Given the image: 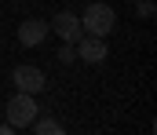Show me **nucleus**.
I'll return each mask as SVG.
<instances>
[{"label":"nucleus","instance_id":"9","mask_svg":"<svg viewBox=\"0 0 157 135\" xmlns=\"http://www.w3.org/2000/svg\"><path fill=\"white\" fill-rule=\"evenodd\" d=\"M73 55H77V47H73V44H66L62 51H59V58H62V62H73Z\"/></svg>","mask_w":157,"mask_h":135},{"label":"nucleus","instance_id":"1","mask_svg":"<svg viewBox=\"0 0 157 135\" xmlns=\"http://www.w3.org/2000/svg\"><path fill=\"white\" fill-rule=\"evenodd\" d=\"M117 26V11L110 4H88L84 15H80V29L91 33V37H110Z\"/></svg>","mask_w":157,"mask_h":135},{"label":"nucleus","instance_id":"2","mask_svg":"<svg viewBox=\"0 0 157 135\" xmlns=\"http://www.w3.org/2000/svg\"><path fill=\"white\" fill-rule=\"evenodd\" d=\"M4 117H7V124H11V128H29V124L40 117V113H37V99H33V95H26V91H18L15 99H7Z\"/></svg>","mask_w":157,"mask_h":135},{"label":"nucleus","instance_id":"7","mask_svg":"<svg viewBox=\"0 0 157 135\" xmlns=\"http://www.w3.org/2000/svg\"><path fill=\"white\" fill-rule=\"evenodd\" d=\"M33 135H66V128L55 117H37L33 121Z\"/></svg>","mask_w":157,"mask_h":135},{"label":"nucleus","instance_id":"5","mask_svg":"<svg viewBox=\"0 0 157 135\" xmlns=\"http://www.w3.org/2000/svg\"><path fill=\"white\" fill-rule=\"evenodd\" d=\"M51 29L66 40V44H77L80 37H84V29H80V18L73 15V11H59L55 18H51Z\"/></svg>","mask_w":157,"mask_h":135},{"label":"nucleus","instance_id":"4","mask_svg":"<svg viewBox=\"0 0 157 135\" xmlns=\"http://www.w3.org/2000/svg\"><path fill=\"white\" fill-rule=\"evenodd\" d=\"M11 81H15V88L18 91H26V95H40L44 91V73H40L37 66H18L15 73H11Z\"/></svg>","mask_w":157,"mask_h":135},{"label":"nucleus","instance_id":"6","mask_svg":"<svg viewBox=\"0 0 157 135\" xmlns=\"http://www.w3.org/2000/svg\"><path fill=\"white\" fill-rule=\"evenodd\" d=\"M48 40V22L44 18H26L22 26H18V44L22 47H37Z\"/></svg>","mask_w":157,"mask_h":135},{"label":"nucleus","instance_id":"3","mask_svg":"<svg viewBox=\"0 0 157 135\" xmlns=\"http://www.w3.org/2000/svg\"><path fill=\"white\" fill-rule=\"evenodd\" d=\"M73 47H77V55H80V58H84V62H91V66H95V62H102V58L110 55L106 37H91V33H84V37H80Z\"/></svg>","mask_w":157,"mask_h":135},{"label":"nucleus","instance_id":"10","mask_svg":"<svg viewBox=\"0 0 157 135\" xmlns=\"http://www.w3.org/2000/svg\"><path fill=\"white\" fill-rule=\"evenodd\" d=\"M0 135H15V128H11V124L4 121V124H0Z\"/></svg>","mask_w":157,"mask_h":135},{"label":"nucleus","instance_id":"8","mask_svg":"<svg viewBox=\"0 0 157 135\" xmlns=\"http://www.w3.org/2000/svg\"><path fill=\"white\" fill-rule=\"evenodd\" d=\"M135 15H139V18H150V15H154V0H139V4H135Z\"/></svg>","mask_w":157,"mask_h":135}]
</instances>
